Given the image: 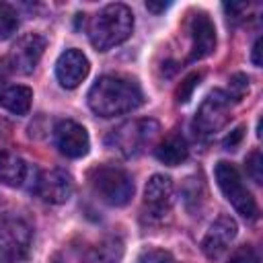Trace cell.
<instances>
[{"label":"cell","instance_id":"6da1fadb","mask_svg":"<svg viewBox=\"0 0 263 263\" xmlns=\"http://www.w3.org/2000/svg\"><path fill=\"white\" fill-rule=\"evenodd\" d=\"M144 101V92L134 78L119 74L101 76L88 90V107L101 117L134 111Z\"/></svg>","mask_w":263,"mask_h":263},{"label":"cell","instance_id":"7a4b0ae2","mask_svg":"<svg viewBox=\"0 0 263 263\" xmlns=\"http://www.w3.org/2000/svg\"><path fill=\"white\" fill-rule=\"evenodd\" d=\"M134 29V14L125 4H109L105 6L88 27L90 43L99 51H107L119 43H123Z\"/></svg>","mask_w":263,"mask_h":263},{"label":"cell","instance_id":"3957f363","mask_svg":"<svg viewBox=\"0 0 263 263\" xmlns=\"http://www.w3.org/2000/svg\"><path fill=\"white\" fill-rule=\"evenodd\" d=\"M95 195L109 205H125L134 195V181L121 166L101 164L88 173Z\"/></svg>","mask_w":263,"mask_h":263},{"label":"cell","instance_id":"277c9868","mask_svg":"<svg viewBox=\"0 0 263 263\" xmlns=\"http://www.w3.org/2000/svg\"><path fill=\"white\" fill-rule=\"evenodd\" d=\"M214 175H216L218 187L222 189L224 197L234 205V210H236L240 216H245L247 220L257 218V203H255V197H253L251 191L245 187L238 168H236L232 162L220 160V162L216 164Z\"/></svg>","mask_w":263,"mask_h":263},{"label":"cell","instance_id":"5b68a950","mask_svg":"<svg viewBox=\"0 0 263 263\" xmlns=\"http://www.w3.org/2000/svg\"><path fill=\"white\" fill-rule=\"evenodd\" d=\"M156 132H158V123L154 119H134L113 129L107 142L123 156H138L140 152H144L148 144H152Z\"/></svg>","mask_w":263,"mask_h":263},{"label":"cell","instance_id":"8992f818","mask_svg":"<svg viewBox=\"0 0 263 263\" xmlns=\"http://www.w3.org/2000/svg\"><path fill=\"white\" fill-rule=\"evenodd\" d=\"M31 226L21 218L0 220V263H18L31 247Z\"/></svg>","mask_w":263,"mask_h":263},{"label":"cell","instance_id":"52a82bcc","mask_svg":"<svg viewBox=\"0 0 263 263\" xmlns=\"http://www.w3.org/2000/svg\"><path fill=\"white\" fill-rule=\"evenodd\" d=\"M228 119H230V99L226 97V92L214 90L199 105L197 115L193 119V129L197 136L208 138L218 129H222Z\"/></svg>","mask_w":263,"mask_h":263},{"label":"cell","instance_id":"ba28073f","mask_svg":"<svg viewBox=\"0 0 263 263\" xmlns=\"http://www.w3.org/2000/svg\"><path fill=\"white\" fill-rule=\"evenodd\" d=\"M45 49V37L39 33H27L12 45L8 53V66L18 74H31Z\"/></svg>","mask_w":263,"mask_h":263},{"label":"cell","instance_id":"9c48e42d","mask_svg":"<svg viewBox=\"0 0 263 263\" xmlns=\"http://www.w3.org/2000/svg\"><path fill=\"white\" fill-rule=\"evenodd\" d=\"M74 191V181L72 175L64 168H49L43 171L35 183V193L45 201V203H66Z\"/></svg>","mask_w":263,"mask_h":263},{"label":"cell","instance_id":"30bf717a","mask_svg":"<svg viewBox=\"0 0 263 263\" xmlns=\"http://www.w3.org/2000/svg\"><path fill=\"white\" fill-rule=\"evenodd\" d=\"M173 205V181L164 175H154L144 189V214L150 220H162Z\"/></svg>","mask_w":263,"mask_h":263},{"label":"cell","instance_id":"8fae6325","mask_svg":"<svg viewBox=\"0 0 263 263\" xmlns=\"http://www.w3.org/2000/svg\"><path fill=\"white\" fill-rule=\"evenodd\" d=\"M53 142L58 146V150L68 156V158H80L88 152V134L86 129L72 121V119H62L55 123L53 127Z\"/></svg>","mask_w":263,"mask_h":263},{"label":"cell","instance_id":"7c38bea8","mask_svg":"<svg viewBox=\"0 0 263 263\" xmlns=\"http://www.w3.org/2000/svg\"><path fill=\"white\" fill-rule=\"evenodd\" d=\"M234 236H236V222L230 216L216 218L201 240L203 255L208 259H218L228 249V245L234 240Z\"/></svg>","mask_w":263,"mask_h":263},{"label":"cell","instance_id":"4fadbf2b","mask_svg":"<svg viewBox=\"0 0 263 263\" xmlns=\"http://www.w3.org/2000/svg\"><path fill=\"white\" fill-rule=\"evenodd\" d=\"M189 31H191V53H189V60L195 62V60L208 58L216 47V29H214V23L210 21V16L205 12H195L191 16Z\"/></svg>","mask_w":263,"mask_h":263},{"label":"cell","instance_id":"5bb4252c","mask_svg":"<svg viewBox=\"0 0 263 263\" xmlns=\"http://www.w3.org/2000/svg\"><path fill=\"white\" fill-rule=\"evenodd\" d=\"M88 74V60L80 49H66L55 62V76L64 88H76Z\"/></svg>","mask_w":263,"mask_h":263},{"label":"cell","instance_id":"9a60e30c","mask_svg":"<svg viewBox=\"0 0 263 263\" xmlns=\"http://www.w3.org/2000/svg\"><path fill=\"white\" fill-rule=\"evenodd\" d=\"M154 154H156V158H158L162 164L177 166V164H181V162L189 156V148H187L185 138H183L179 132H171V134L154 148Z\"/></svg>","mask_w":263,"mask_h":263},{"label":"cell","instance_id":"2e32d148","mask_svg":"<svg viewBox=\"0 0 263 263\" xmlns=\"http://www.w3.org/2000/svg\"><path fill=\"white\" fill-rule=\"evenodd\" d=\"M27 179V164L12 152H0V181L8 187H21Z\"/></svg>","mask_w":263,"mask_h":263},{"label":"cell","instance_id":"e0dca14e","mask_svg":"<svg viewBox=\"0 0 263 263\" xmlns=\"http://www.w3.org/2000/svg\"><path fill=\"white\" fill-rule=\"evenodd\" d=\"M31 99L33 90L23 84H12L0 92V105L14 115H25L31 109Z\"/></svg>","mask_w":263,"mask_h":263},{"label":"cell","instance_id":"ac0fdd59","mask_svg":"<svg viewBox=\"0 0 263 263\" xmlns=\"http://www.w3.org/2000/svg\"><path fill=\"white\" fill-rule=\"evenodd\" d=\"M18 27V18H16V10L6 4L0 2V39H8Z\"/></svg>","mask_w":263,"mask_h":263},{"label":"cell","instance_id":"d6986e66","mask_svg":"<svg viewBox=\"0 0 263 263\" xmlns=\"http://www.w3.org/2000/svg\"><path fill=\"white\" fill-rule=\"evenodd\" d=\"M199 80H201V74H199V72H191L189 76H185L183 82L177 86V92H175L177 103H187V101L191 99V92H193L195 86L199 84Z\"/></svg>","mask_w":263,"mask_h":263},{"label":"cell","instance_id":"ffe728a7","mask_svg":"<svg viewBox=\"0 0 263 263\" xmlns=\"http://www.w3.org/2000/svg\"><path fill=\"white\" fill-rule=\"evenodd\" d=\"M247 175L257 185L263 181V154H261V150H253L247 156Z\"/></svg>","mask_w":263,"mask_h":263},{"label":"cell","instance_id":"44dd1931","mask_svg":"<svg viewBox=\"0 0 263 263\" xmlns=\"http://www.w3.org/2000/svg\"><path fill=\"white\" fill-rule=\"evenodd\" d=\"M249 90V78L245 76V74H234V76H230V80H228V99H234V101H240L242 97H245V92Z\"/></svg>","mask_w":263,"mask_h":263},{"label":"cell","instance_id":"7402d4cb","mask_svg":"<svg viewBox=\"0 0 263 263\" xmlns=\"http://www.w3.org/2000/svg\"><path fill=\"white\" fill-rule=\"evenodd\" d=\"M136 263H173V257L164 249H148L138 257Z\"/></svg>","mask_w":263,"mask_h":263},{"label":"cell","instance_id":"603a6c76","mask_svg":"<svg viewBox=\"0 0 263 263\" xmlns=\"http://www.w3.org/2000/svg\"><path fill=\"white\" fill-rule=\"evenodd\" d=\"M226 263H259V255L255 253L253 247L242 245V247H238V249L230 255V259H228Z\"/></svg>","mask_w":263,"mask_h":263},{"label":"cell","instance_id":"cb8c5ba5","mask_svg":"<svg viewBox=\"0 0 263 263\" xmlns=\"http://www.w3.org/2000/svg\"><path fill=\"white\" fill-rule=\"evenodd\" d=\"M242 134H245V127H236L234 132H230L226 138H224V148H228V150H234L238 144H240V140H242Z\"/></svg>","mask_w":263,"mask_h":263},{"label":"cell","instance_id":"d4e9b609","mask_svg":"<svg viewBox=\"0 0 263 263\" xmlns=\"http://www.w3.org/2000/svg\"><path fill=\"white\" fill-rule=\"evenodd\" d=\"M261 45H263V39L259 37L257 41H255V45H253V64L255 66H261Z\"/></svg>","mask_w":263,"mask_h":263},{"label":"cell","instance_id":"484cf974","mask_svg":"<svg viewBox=\"0 0 263 263\" xmlns=\"http://www.w3.org/2000/svg\"><path fill=\"white\" fill-rule=\"evenodd\" d=\"M168 6V2H146V8L152 12H162Z\"/></svg>","mask_w":263,"mask_h":263},{"label":"cell","instance_id":"4316f807","mask_svg":"<svg viewBox=\"0 0 263 263\" xmlns=\"http://www.w3.org/2000/svg\"><path fill=\"white\" fill-rule=\"evenodd\" d=\"M55 263H60V261H55Z\"/></svg>","mask_w":263,"mask_h":263}]
</instances>
